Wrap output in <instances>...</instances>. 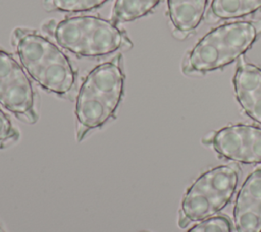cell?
Listing matches in <instances>:
<instances>
[{
  "label": "cell",
  "instance_id": "obj_1",
  "mask_svg": "<svg viewBox=\"0 0 261 232\" xmlns=\"http://www.w3.org/2000/svg\"><path fill=\"white\" fill-rule=\"evenodd\" d=\"M121 54L93 68L83 81L75 103V136L81 141L114 116L124 91Z\"/></svg>",
  "mask_w": 261,
  "mask_h": 232
},
{
  "label": "cell",
  "instance_id": "obj_2",
  "mask_svg": "<svg viewBox=\"0 0 261 232\" xmlns=\"http://www.w3.org/2000/svg\"><path fill=\"white\" fill-rule=\"evenodd\" d=\"M27 73L45 91L67 97L75 85L76 72L69 58L38 31L16 27L10 38Z\"/></svg>",
  "mask_w": 261,
  "mask_h": 232
},
{
  "label": "cell",
  "instance_id": "obj_3",
  "mask_svg": "<svg viewBox=\"0 0 261 232\" xmlns=\"http://www.w3.org/2000/svg\"><path fill=\"white\" fill-rule=\"evenodd\" d=\"M42 30L59 47L79 57H102L133 47L123 30L113 21L99 16H73L60 21L50 19L43 23Z\"/></svg>",
  "mask_w": 261,
  "mask_h": 232
},
{
  "label": "cell",
  "instance_id": "obj_4",
  "mask_svg": "<svg viewBox=\"0 0 261 232\" xmlns=\"http://www.w3.org/2000/svg\"><path fill=\"white\" fill-rule=\"evenodd\" d=\"M259 33L260 27L252 21H233L211 30L188 53L182 71L204 73L232 63L252 46Z\"/></svg>",
  "mask_w": 261,
  "mask_h": 232
},
{
  "label": "cell",
  "instance_id": "obj_5",
  "mask_svg": "<svg viewBox=\"0 0 261 232\" xmlns=\"http://www.w3.org/2000/svg\"><path fill=\"white\" fill-rule=\"evenodd\" d=\"M239 181L238 170L221 165L201 174L184 195L178 212V226L203 221L221 211L232 198Z\"/></svg>",
  "mask_w": 261,
  "mask_h": 232
},
{
  "label": "cell",
  "instance_id": "obj_6",
  "mask_svg": "<svg viewBox=\"0 0 261 232\" xmlns=\"http://www.w3.org/2000/svg\"><path fill=\"white\" fill-rule=\"evenodd\" d=\"M0 104L18 120L38 121L36 94L23 67L0 47Z\"/></svg>",
  "mask_w": 261,
  "mask_h": 232
},
{
  "label": "cell",
  "instance_id": "obj_7",
  "mask_svg": "<svg viewBox=\"0 0 261 232\" xmlns=\"http://www.w3.org/2000/svg\"><path fill=\"white\" fill-rule=\"evenodd\" d=\"M207 142L220 156L244 164H261V128L236 124L215 131Z\"/></svg>",
  "mask_w": 261,
  "mask_h": 232
},
{
  "label": "cell",
  "instance_id": "obj_8",
  "mask_svg": "<svg viewBox=\"0 0 261 232\" xmlns=\"http://www.w3.org/2000/svg\"><path fill=\"white\" fill-rule=\"evenodd\" d=\"M233 232H261V168L243 183L233 208Z\"/></svg>",
  "mask_w": 261,
  "mask_h": 232
},
{
  "label": "cell",
  "instance_id": "obj_9",
  "mask_svg": "<svg viewBox=\"0 0 261 232\" xmlns=\"http://www.w3.org/2000/svg\"><path fill=\"white\" fill-rule=\"evenodd\" d=\"M232 81L239 104L250 118L261 124V68L241 60Z\"/></svg>",
  "mask_w": 261,
  "mask_h": 232
},
{
  "label": "cell",
  "instance_id": "obj_10",
  "mask_svg": "<svg viewBox=\"0 0 261 232\" xmlns=\"http://www.w3.org/2000/svg\"><path fill=\"white\" fill-rule=\"evenodd\" d=\"M207 0H167V13L174 32L190 33L201 22Z\"/></svg>",
  "mask_w": 261,
  "mask_h": 232
},
{
  "label": "cell",
  "instance_id": "obj_11",
  "mask_svg": "<svg viewBox=\"0 0 261 232\" xmlns=\"http://www.w3.org/2000/svg\"><path fill=\"white\" fill-rule=\"evenodd\" d=\"M160 2V0H115L111 21L123 23L136 20L150 13Z\"/></svg>",
  "mask_w": 261,
  "mask_h": 232
},
{
  "label": "cell",
  "instance_id": "obj_12",
  "mask_svg": "<svg viewBox=\"0 0 261 232\" xmlns=\"http://www.w3.org/2000/svg\"><path fill=\"white\" fill-rule=\"evenodd\" d=\"M261 8V0H213L211 11L221 19L249 15Z\"/></svg>",
  "mask_w": 261,
  "mask_h": 232
},
{
  "label": "cell",
  "instance_id": "obj_13",
  "mask_svg": "<svg viewBox=\"0 0 261 232\" xmlns=\"http://www.w3.org/2000/svg\"><path fill=\"white\" fill-rule=\"evenodd\" d=\"M108 0H44V9L48 12H83L98 8Z\"/></svg>",
  "mask_w": 261,
  "mask_h": 232
},
{
  "label": "cell",
  "instance_id": "obj_14",
  "mask_svg": "<svg viewBox=\"0 0 261 232\" xmlns=\"http://www.w3.org/2000/svg\"><path fill=\"white\" fill-rule=\"evenodd\" d=\"M231 224L224 216L210 217L192 227L188 232H231Z\"/></svg>",
  "mask_w": 261,
  "mask_h": 232
},
{
  "label": "cell",
  "instance_id": "obj_15",
  "mask_svg": "<svg viewBox=\"0 0 261 232\" xmlns=\"http://www.w3.org/2000/svg\"><path fill=\"white\" fill-rule=\"evenodd\" d=\"M18 139V130L12 125L8 116L0 109V149L9 148Z\"/></svg>",
  "mask_w": 261,
  "mask_h": 232
},
{
  "label": "cell",
  "instance_id": "obj_16",
  "mask_svg": "<svg viewBox=\"0 0 261 232\" xmlns=\"http://www.w3.org/2000/svg\"><path fill=\"white\" fill-rule=\"evenodd\" d=\"M0 232H5V231H4V230H3V229L0 227Z\"/></svg>",
  "mask_w": 261,
  "mask_h": 232
},
{
  "label": "cell",
  "instance_id": "obj_17",
  "mask_svg": "<svg viewBox=\"0 0 261 232\" xmlns=\"http://www.w3.org/2000/svg\"><path fill=\"white\" fill-rule=\"evenodd\" d=\"M141 232H148V231H141Z\"/></svg>",
  "mask_w": 261,
  "mask_h": 232
}]
</instances>
